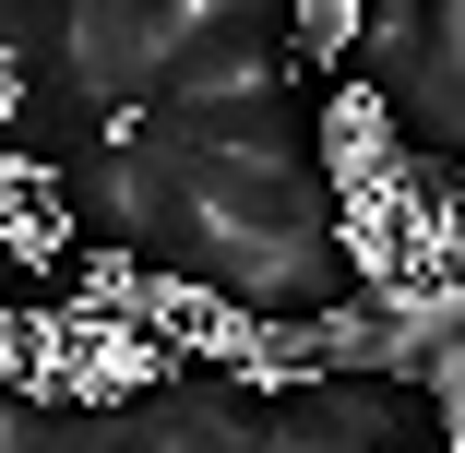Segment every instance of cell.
Wrapping results in <instances>:
<instances>
[{
  "label": "cell",
  "mask_w": 465,
  "mask_h": 453,
  "mask_svg": "<svg viewBox=\"0 0 465 453\" xmlns=\"http://www.w3.org/2000/svg\"><path fill=\"white\" fill-rule=\"evenodd\" d=\"M72 239V179L0 143V262H60Z\"/></svg>",
  "instance_id": "1"
}]
</instances>
